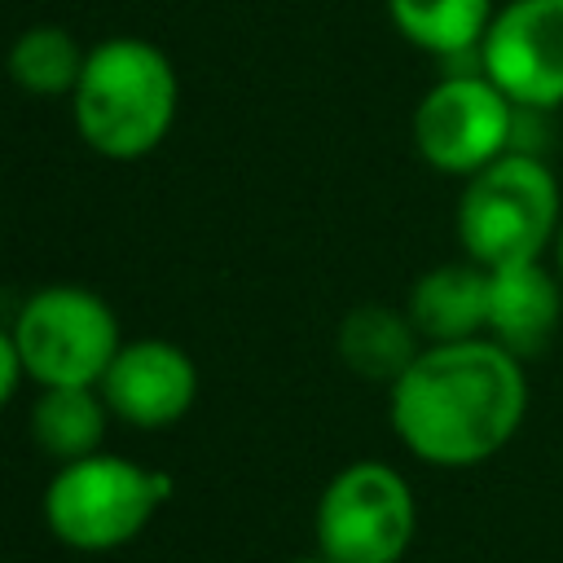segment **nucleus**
<instances>
[{"instance_id":"nucleus-1","label":"nucleus","mask_w":563,"mask_h":563,"mask_svg":"<svg viewBox=\"0 0 563 563\" xmlns=\"http://www.w3.org/2000/svg\"><path fill=\"white\" fill-rule=\"evenodd\" d=\"M532 387L523 361L497 339L427 343L387 387L396 440L427 466L462 471L497 457L523 427Z\"/></svg>"},{"instance_id":"nucleus-2","label":"nucleus","mask_w":563,"mask_h":563,"mask_svg":"<svg viewBox=\"0 0 563 563\" xmlns=\"http://www.w3.org/2000/svg\"><path fill=\"white\" fill-rule=\"evenodd\" d=\"M180 79L167 53L136 35H114L88 48L70 92L79 136L106 158H145L176 123Z\"/></svg>"},{"instance_id":"nucleus-3","label":"nucleus","mask_w":563,"mask_h":563,"mask_svg":"<svg viewBox=\"0 0 563 563\" xmlns=\"http://www.w3.org/2000/svg\"><path fill=\"white\" fill-rule=\"evenodd\" d=\"M563 220V189L545 158L506 150L488 167L462 180L453 229L462 255L484 268L545 260Z\"/></svg>"},{"instance_id":"nucleus-4","label":"nucleus","mask_w":563,"mask_h":563,"mask_svg":"<svg viewBox=\"0 0 563 563\" xmlns=\"http://www.w3.org/2000/svg\"><path fill=\"white\" fill-rule=\"evenodd\" d=\"M172 479L163 471H145L132 457L119 453H88L75 462H62V471L48 479L44 493V523L48 532L84 554H106L128 545L158 501L172 497Z\"/></svg>"},{"instance_id":"nucleus-5","label":"nucleus","mask_w":563,"mask_h":563,"mask_svg":"<svg viewBox=\"0 0 563 563\" xmlns=\"http://www.w3.org/2000/svg\"><path fill=\"white\" fill-rule=\"evenodd\" d=\"M312 532L330 563H400L418 532L413 488L387 462H352L321 488Z\"/></svg>"},{"instance_id":"nucleus-6","label":"nucleus","mask_w":563,"mask_h":563,"mask_svg":"<svg viewBox=\"0 0 563 563\" xmlns=\"http://www.w3.org/2000/svg\"><path fill=\"white\" fill-rule=\"evenodd\" d=\"M13 343L40 387H97L123 347L110 303L84 286L35 290L13 321Z\"/></svg>"},{"instance_id":"nucleus-7","label":"nucleus","mask_w":563,"mask_h":563,"mask_svg":"<svg viewBox=\"0 0 563 563\" xmlns=\"http://www.w3.org/2000/svg\"><path fill=\"white\" fill-rule=\"evenodd\" d=\"M519 106L484 75V70H462L435 79L422 101L413 106V150L418 158L440 172V176H475L506 150H515V128H519Z\"/></svg>"},{"instance_id":"nucleus-8","label":"nucleus","mask_w":563,"mask_h":563,"mask_svg":"<svg viewBox=\"0 0 563 563\" xmlns=\"http://www.w3.org/2000/svg\"><path fill=\"white\" fill-rule=\"evenodd\" d=\"M475 62L519 110H563V0L497 4Z\"/></svg>"},{"instance_id":"nucleus-9","label":"nucleus","mask_w":563,"mask_h":563,"mask_svg":"<svg viewBox=\"0 0 563 563\" xmlns=\"http://www.w3.org/2000/svg\"><path fill=\"white\" fill-rule=\"evenodd\" d=\"M97 387L114 418L132 427H167L189 413L198 396V369L185 347L167 339H136L114 352Z\"/></svg>"},{"instance_id":"nucleus-10","label":"nucleus","mask_w":563,"mask_h":563,"mask_svg":"<svg viewBox=\"0 0 563 563\" xmlns=\"http://www.w3.org/2000/svg\"><path fill=\"white\" fill-rule=\"evenodd\" d=\"M563 321V277L545 260H523L506 268H488V321L484 334L497 339L519 361L550 347Z\"/></svg>"},{"instance_id":"nucleus-11","label":"nucleus","mask_w":563,"mask_h":563,"mask_svg":"<svg viewBox=\"0 0 563 563\" xmlns=\"http://www.w3.org/2000/svg\"><path fill=\"white\" fill-rule=\"evenodd\" d=\"M405 312L422 343H457L484 334L488 321V268L475 260H449L431 264L413 277Z\"/></svg>"},{"instance_id":"nucleus-12","label":"nucleus","mask_w":563,"mask_h":563,"mask_svg":"<svg viewBox=\"0 0 563 563\" xmlns=\"http://www.w3.org/2000/svg\"><path fill=\"white\" fill-rule=\"evenodd\" d=\"M334 347H339V361L365 378V383H396L413 356L427 347L422 334L413 330L409 312L405 308H387V303H356L343 321H339V334H334Z\"/></svg>"},{"instance_id":"nucleus-13","label":"nucleus","mask_w":563,"mask_h":563,"mask_svg":"<svg viewBox=\"0 0 563 563\" xmlns=\"http://www.w3.org/2000/svg\"><path fill=\"white\" fill-rule=\"evenodd\" d=\"M493 0H387L391 26L422 53L466 57L479 53V40L493 22Z\"/></svg>"},{"instance_id":"nucleus-14","label":"nucleus","mask_w":563,"mask_h":563,"mask_svg":"<svg viewBox=\"0 0 563 563\" xmlns=\"http://www.w3.org/2000/svg\"><path fill=\"white\" fill-rule=\"evenodd\" d=\"M106 413L101 387H44L31 409V435L48 457L75 462L101 449Z\"/></svg>"},{"instance_id":"nucleus-15","label":"nucleus","mask_w":563,"mask_h":563,"mask_svg":"<svg viewBox=\"0 0 563 563\" xmlns=\"http://www.w3.org/2000/svg\"><path fill=\"white\" fill-rule=\"evenodd\" d=\"M84 57L88 53L66 26H31L9 48V79L31 97H70Z\"/></svg>"},{"instance_id":"nucleus-16","label":"nucleus","mask_w":563,"mask_h":563,"mask_svg":"<svg viewBox=\"0 0 563 563\" xmlns=\"http://www.w3.org/2000/svg\"><path fill=\"white\" fill-rule=\"evenodd\" d=\"M22 352H18V343H13V330H0V409L9 405V396L18 391V383H22Z\"/></svg>"},{"instance_id":"nucleus-17","label":"nucleus","mask_w":563,"mask_h":563,"mask_svg":"<svg viewBox=\"0 0 563 563\" xmlns=\"http://www.w3.org/2000/svg\"><path fill=\"white\" fill-rule=\"evenodd\" d=\"M550 264H554V273L563 277V220H559V233H554V246H550Z\"/></svg>"},{"instance_id":"nucleus-18","label":"nucleus","mask_w":563,"mask_h":563,"mask_svg":"<svg viewBox=\"0 0 563 563\" xmlns=\"http://www.w3.org/2000/svg\"><path fill=\"white\" fill-rule=\"evenodd\" d=\"M290 563H330V559L317 550V554H303V559H290Z\"/></svg>"}]
</instances>
